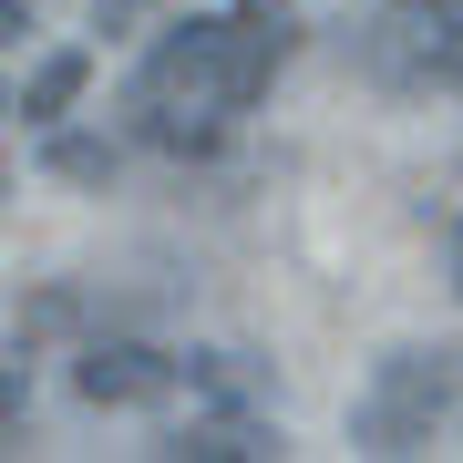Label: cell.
<instances>
[{
    "label": "cell",
    "instance_id": "1",
    "mask_svg": "<svg viewBox=\"0 0 463 463\" xmlns=\"http://www.w3.org/2000/svg\"><path fill=\"white\" fill-rule=\"evenodd\" d=\"M298 52V0H237V11L165 21L155 52L124 83V124L155 155H216L237 124L268 103V83Z\"/></svg>",
    "mask_w": 463,
    "mask_h": 463
},
{
    "label": "cell",
    "instance_id": "2",
    "mask_svg": "<svg viewBox=\"0 0 463 463\" xmlns=\"http://www.w3.org/2000/svg\"><path fill=\"white\" fill-rule=\"evenodd\" d=\"M443 432H463V340L392 350L371 371V392L350 402V443L361 453H432Z\"/></svg>",
    "mask_w": 463,
    "mask_h": 463
},
{
    "label": "cell",
    "instance_id": "3",
    "mask_svg": "<svg viewBox=\"0 0 463 463\" xmlns=\"http://www.w3.org/2000/svg\"><path fill=\"white\" fill-rule=\"evenodd\" d=\"M185 381L175 350H155V340H93L83 361H72V392L93 402V412H145V402H165Z\"/></svg>",
    "mask_w": 463,
    "mask_h": 463
},
{
    "label": "cell",
    "instance_id": "4",
    "mask_svg": "<svg viewBox=\"0 0 463 463\" xmlns=\"http://www.w3.org/2000/svg\"><path fill=\"white\" fill-rule=\"evenodd\" d=\"M83 83H93V52H42V62L21 72L11 114H21V124H62L72 103H83Z\"/></svg>",
    "mask_w": 463,
    "mask_h": 463
},
{
    "label": "cell",
    "instance_id": "5",
    "mask_svg": "<svg viewBox=\"0 0 463 463\" xmlns=\"http://www.w3.org/2000/svg\"><path fill=\"white\" fill-rule=\"evenodd\" d=\"M155 453H165V463H227V453H279V443H268L258 422H185V432H165Z\"/></svg>",
    "mask_w": 463,
    "mask_h": 463
},
{
    "label": "cell",
    "instance_id": "6",
    "mask_svg": "<svg viewBox=\"0 0 463 463\" xmlns=\"http://www.w3.org/2000/svg\"><path fill=\"white\" fill-rule=\"evenodd\" d=\"M52 175H72V185H103V175H114V145H83V134H52Z\"/></svg>",
    "mask_w": 463,
    "mask_h": 463
},
{
    "label": "cell",
    "instance_id": "7",
    "mask_svg": "<svg viewBox=\"0 0 463 463\" xmlns=\"http://www.w3.org/2000/svg\"><path fill=\"white\" fill-rule=\"evenodd\" d=\"M145 11H155V0H93V32L124 42V32H145Z\"/></svg>",
    "mask_w": 463,
    "mask_h": 463
},
{
    "label": "cell",
    "instance_id": "8",
    "mask_svg": "<svg viewBox=\"0 0 463 463\" xmlns=\"http://www.w3.org/2000/svg\"><path fill=\"white\" fill-rule=\"evenodd\" d=\"M453 288H463V237H453Z\"/></svg>",
    "mask_w": 463,
    "mask_h": 463
}]
</instances>
